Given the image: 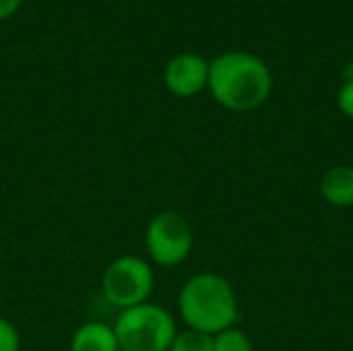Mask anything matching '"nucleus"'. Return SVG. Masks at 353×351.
I'll list each match as a JSON object with an SVG mask.
<instances>
[{"label":"nucleus","instance_id":"obj_5","mask_svg":"<svg viewBox=\"0 0 353 351\" xmlns=\"http://www.w3.org/2000/svg\"><path fill=\"white\" fill-rule=\"evenodd\" d=\"M194 246V234L188 219L178 211L155 213L145 228V250L157 267L174 269L182 265Z\"/></svg>","mask_w":353,"mask_h":351},{"label":"nucleus","instance_id":"obj_2","mask_svg":"<svg viewBox=\"0 0 353 351\" xmlns=\"http://www.w3.org/2000/svg\"><path fill=\"white\" fill-rule=\"evenodd\" d=\"M178 312L188 329L217 335L238 321V298L232 283L217 273H196L178 294Z\"/></svg>","mask_w":353,"mask_h":351},{"label":"nucleus","instance_id":"obj_9","mask_svg":"<svg viewBox=\"0 0 353 351\" xmlns=\"http://www.w3.org/2000/svg\"><path fill=\"white\" fill-rule=\"evenodd\" d=\"M168 351H213V335L186 327L184 331L176 333Z\"/></svg>","mask_w":353,"mask_h":351},{"label":"nucleus","instance_id":"obj_11","mask_svg":"<svg viewBox=\"0 0 353 351\" xmlns=\"http://www.w3.org/2000/svg\"><path fill=\"white\" fill-rule=\"evenodd\" d=\"M21 350V335L17 331V327L0 317V351H19Z\"/></svg>","mask_w":353,"mask_h":351},{"label":"nucleus","instance_id":"obj_12","mask_svg":"<svg viewBox=\"0 0 353 351\" xmlns=\"http://www.w3.org/2000/svg\"><path fill=\"white\" fill-rule=\"evenodd\" d=\"M337 103H339V110L353 120V79H347L343 87L339 89Z\"/></svg>","mask_w":353,"mask_h":351},{"label":"nucleus","instance_id":"obj_3","mask_svg":"<svg viewBox=\"0 0 353 351\" xmlns=\"http://www.w3.org/2000/svg\"><path fill=\"white\" fill-rule=\"evenodd\" d=\"M112 327L120 351H168L178 333L174 317L153 302L120 310Z\"/></svg>","mask_w":353,"mask_h":351},{"label":"nucleus","instance_id":"obj_6","mask_svg":"<svg viewBox=\"0 0 353 351\" xmlns=\"http://www.w3.org/2000/svg\"><path fill=\"white\" fill-rule=\"evenodd\" d=\"M163 83L176 97H194L209 85V62L194 52L178 54L168 62Z\"/></svg>","mask_w":353,"mask_h":351},{"label":"nucleus","instance_id":"obj_7","mask_svg":"<svg viewBox=\"0 0 353 351\" xmlns=\"http://www.w3.org/2000/svg\"><path fill=\"white\" fill-rule=\"evenodd\" d=\"M68 351H120L112 325L89 321L74 329Z\"/></svg>","mask_w":353,"mask_h":351},{"label":"nucleus","instance_id":"obj_8","mask_svg":"<svg viewBox=\"0 0 353 351\" xmlns=\"http://www.w3.org/2000/svg\"><path fill=\"white\" fill-rule=\"evenodd\" d=\"M323 199L333 207H353V168L337 166L331 168L321 182Z\"/></svg>","mask_w":353,"mask_h":351},{"label":"nucleus","instance_id":"obj_10","mask_svg":"<svg viewBox=\"0 0 353 351\" xmlns=\"http://www.w3.org/2000/svg\"><path fill=\"white\" fill-rule=\"evenodd\" d=\"M213 351H254L250 337L236 327L213 335Z\"/></svg>","mask_w":353,"mask_h":351},{"label":"nucleus","instance_id":"obj_4","mask_svg":"<svg viewBox=\"0 0 353 351\" xmlns=\"http://www.w3.org/2000/svg\"><path fill=\"white\" fill-rule=\"evenodd\" d=\"M153 288L155 273L151 263L134 254L114 259L101 275V294L118 312L149 302Z\"/></svg>","mask_w":353,"mask_h":351},{"label":"nucleus","instance_id":"obj_1","mask_svg":"<svg viewBox=\"0 0 353 351\" xmlns=\"http://www.w3.org/2000/svg\"><path fill=\"white\" fill-rule=\"evenodd\" d=\"M209 91L219 106L232 112L261 108L273 89V77L263 58L250 52H223L209 62Z\"/></svg>","mask_w":353,"mask_h":351},{"label":"nucleus","instance_id":"obj_13","mask_svg":"<svg viewBox=\"0 0 353 351\" xmlns=\"http://www.w3.org/2000/svg\"><path fill=\"white\" fill-rule=\"evenodd\" d=\"M23 0H0V21L10 19L19 8H21Z\"/></svg>","mask_w":353,"mask_h":351}]
</instances>
